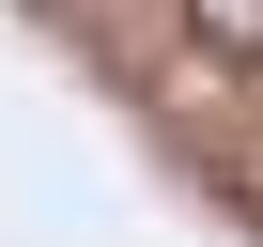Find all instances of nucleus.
<instances>
[{"label": "nucleus", "mask_w": 263, "mask_h": 247, "mask_svg": "<svg viewBox=\"0 0 263 247\" xmlns=\"http://www.w3.org/2000/svg\"><path fill=\"white\" fill-rule=\"evenodd\" d=\"M186 47L217 77H263V0H186Z\"/></svg>", "instance_id": "1"}]
</instances>
